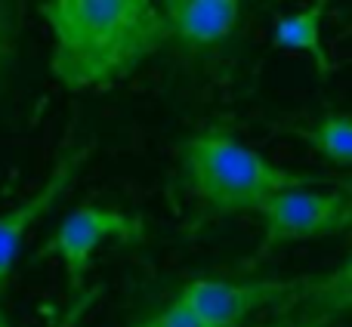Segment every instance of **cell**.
Segmentation results:
<instances>
[{
    "mask_svg": "<svg viewBox=\"0 0 352 327\" xmlns=\"http://www.w3.org/2000/svg\"><path fill=\"white\" fill-rule=\"evenodd\" d=\"M324 12H328V3L316 0V3H306V6H300V10L278 16L272 25V47L287 49V53L309 56L318 78H331V74L337 71L334 59H331L328 47H324V37H322Z\"/></svg>",
    "mask_w": 352,
    "mask_h": 327,
    "instance_id": "obj_8",
    "label": "cell"
},
{
    "mask_svg": "<svg viewBox=\"0 0 352 327\" xmlns=\"http://www.w3.org/2000/svg\"><path fill=\"white\" fill-rule=\"evenodd\" d=\"M0 327H6V324H3V322H0Z\"/></svg>",
    "mask_w": 352,
    "mask_h": 327,
    "instance_id": "obj_12",
    "label": "cell"
},
{
    "mask_svg": "<svg viewBox=\"0 0 352 327\" xmlns=\"http://www.w3.org/2000/svg\"><path fill=\"white\" fill-rule=\"evenodd\" d=\"M291 291L285 281H229L195 278L176 293L179 303L198 327H241L250 312L281 300Z\"/></svg>",
    "mask_w": 352,
    "mask_h": 327,
    "instance_id": "obj_5",
    "label": "cell"
},
{
    "mask_svg": "<svg viewBox=\"0 0 352 327\" xmlns=\"http://www.w3.org/2000/svg\"><path fill=\"white\" fill-rule=\"evenodd\" d=\"M263 225L260 256L312 238L337 235L352 223V198L346 192L287 188L266 198L256 210Z\"/></svg>",
    "mask_w": 352,
    "mask_h": 327,
    "instance_id": "obj_4",
    "label": "cell"
},
{
    "mask_svg": "<svg viewBox=\"0 0 352 327\" xmlns=\"http://www.w3.org/2000/svg\"><path fill=\"white\" fill-rule=\"evenodd\" d=\"M133 327H198V324L188 318V312L182 309L179 303H170V306H164L161 312H155V315L142 318V322L133 324Z\"/></svg>",
    "mask_w": 352,
    "mask_h": 327,
    "instance_id": "obj_10",
    "label": "cell"
},
{
    "mask_svg": "<svg viewBox=\"0 0 352 327\" xmlns=\"http://www.w3.org/2000/svg\"><path fill=\"white\" fill-rule=\"evenodd\" d=\"M285 133L306 142L331 167L346 170L352 164V121L346 111H334V115L318 117L312 127H287Z\"/></svg>",
    "mask_w": 352,
    "mask_h": 327,
    "instance_id": "obj_9",
    "label": "cell"
},
{
    "mask_svg": "<svg viewBox=\"0 0 352 327\" xmlns=\"http://www.w3.org/2000/svg\"><path fill=\"white\" fill-rule=\"evenodd\" d=\"M146 238V219L136 213H124L115 207L84 204L62 216V223L50 232V238L31 253V262H43L59 256L68 278V297L78 300L84 293V281L90 275L93 256L105 241L118 244H142Z\"/></svg>",
    "mask_w": 352,
    "mask_h": 327,
    "instance_id": "obj_3",
    "label": "cell"
},
{
    "mask_svg": "<svg viewBox=\"0 0 352 327\" xmlns=\"http://www.w3.org/2000/svg\"><path fill=\"white\" fill-rule=\"evenodd\" d=\"M3 56H6V41H3V28H0V68H3Z\"/></svg>",
    "mask_w": 352,
    "mask_h": 327,
    "instance_id": "obj_11",
    "label": "cell"
},
{
    "mask_svg": "<svg viewBox=\"0 0 352 327\" xmlns=\"http://www.w3.org/2000/svg\"><path fill=\"white\" fill-rule=\"evenodd\" d=\"M179 161L186 188L213 216L256 213L263 201L287 188H309L324 182L331 185L328 176L278 167L266 155L248 148L223 124L188 136L179 148Z\"/></svg>",
    "mask_w": 352,
    "mask_h": 327,
    "instance_id": "obj_2",
    "label": "cell"
},
{
    "mask_svg": "<svg viewBox=\"0 0 352 327\" xmlns=\"http://www.w3.org/2000/svg\"><path fill=\"white\" fill-rule=\"evenodd\" d=\"M87 161V148H65V152L56 158L50 176L43 179V185L37 188L34 194L16 204L12 210H3L0 213V287L10 281L12 269H16V260L25 247V238H28L31 225L37 219H43L50 210L56 207V201L68 192V185L74 182L78 170L84 167Z\"/></svg>",
    "mask_w": 352,
    "mask_h": 327,
    "instance_id": "obj_6",
    "label": "cell"
},
{
    "mask_svg": "<svg viewBox=\"0 0 352 327\" xmlns=\"http://www.w3.org/2000/svg\"><path fill=\"white\" fill-rule=\"evenodd\" d=\"M37 12L50 28V74L65 90H105L167 47L152 0H50Z\"/></svg>",
    "mask_w": 352,
    "mask_h": 327,
    "instance_id": "obj_1",
    "label": "cell"
},
{
    "mask_svg": "<svg viewBox=\"0 0 352 327\" xmlns=\"http://www.w3.org/2000/svg\"><path fill=\"white\" fill-rule=\"evenodd\" d=\"M158 10L167 25V43H179L186 53H204L235 34L244 6L238 0H164Z\"/></svg>",
    "mask_w": 352,
    "mask_h": 327,
    "instance_id": "obj_7",
    "label": "cell"
}]
</instances>
